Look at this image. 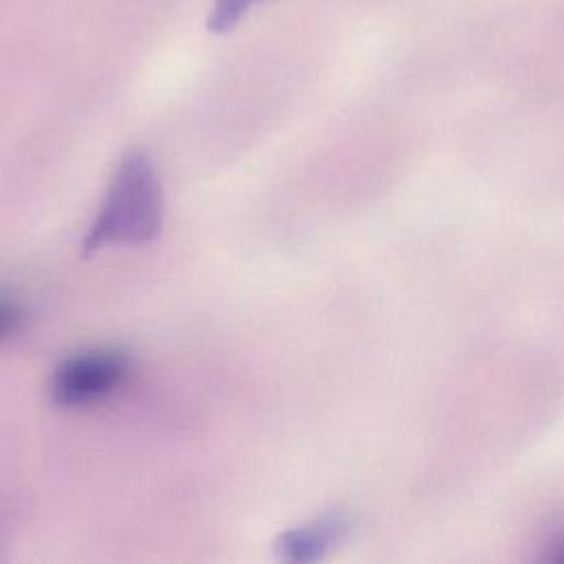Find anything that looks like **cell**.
Returning a JSON list of instances; mask_svg holds the SVG:
<instances>
[{"mask_svg":"<svg viewBox=\"0 0 564 564\" xmlns=\"http://www.w3.org/2000/svg\"><path fill=\"white\" fill-rule=\"evenodd\" d=\"M24 306L13 295L0 293V344L7 341L24 322Z\"/></svg>","mask_w":564,"mask_h":564,"instance_id":"5b68a950","label":"cell"},{"mask_svg":"<svg viewBox=\"0 0 564 564\" xmlns=\"http://www.w3.org/2000/svg\"><path fill=\"white\" fill-rule=\"evenodd\" d=\"M163 225V189L143 150H130L117 165L106 198L82 242L84 253L106 245H145Z\"/></svg>","mask_w":564,"mask_h":564,"instance_id":"6da1fadb","label":"cell"},{"mask_svg":"<svg viewBox=\"0 0 564 564\" xmlns=\"http://www.w3.org/2000/svg\"><path fill=\"white\" fill-rule=\"evenodd\" d=\"M346 529L344 518L339 516H322L308 524L293 527L278 535L273 549L278 560L282 562H315L326 551L339 542Z\"/></svg>","mask_w":564,"mask_h":564,"instance_id":"3957f363","label":"cell"},{"mask_svg":"<svg viewBox=\"0 0 564 564\" xmlns=\"http://www.w3.org/2000/svg\"><path fill=\"white\" fill-rule=\"evenodd\" d=\"M258 2L262 0H214L207 18V29L218 35L231 31Z\"/></svg>","mask_w":564,"mask_h":564,"instance_id":"277c9868","label":"cell"},{"mask_svg":"<svg viewBox=\"0 0 564 564\" xmlns=\"http://www.w3.org/2000/svg\"><path fill=\"white\" fill-rule=\"evenodd\" d=\"M130 359L119 348H101L68 357L51 379V399L62 408H79L110 394L126 377Z\"/></svg>","mask_w":564,"mask_h":564,"instance_id":"7a4b0ae2","label":"cell"}]
</instances>
